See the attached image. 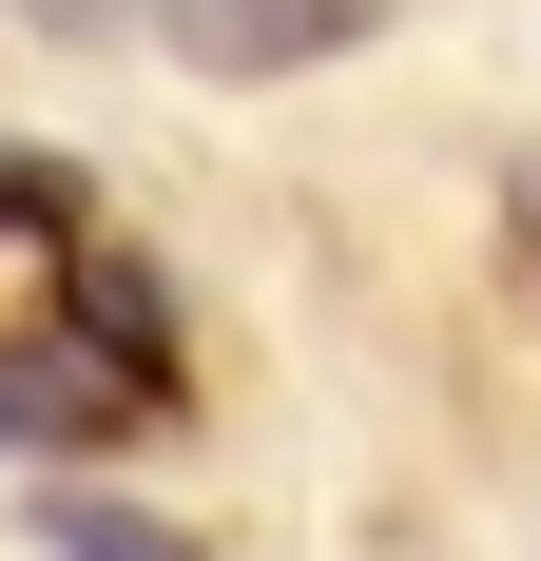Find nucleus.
Returning a JSON list of instances; mask_svg holds the SVG:
<instances>
[{
	"mask_svg": "<svg viewBox=\"0 0 541 561\" xmlns=\"http://www.w3.org/2000/svg\"><path fill=\"white\" fill-rule=\"evenodd\" d=\"M387 0H174V58L194 78H310V58H348Z\"/></svg>",
	"mask_w": 541,
	"mask_h": 561,
	"instance_id": "f257e3e1",
	"label": "nucleus"
},
{
	"mask_svg": "<svg viewBox=\"0 0 541 561\" xmlns=\"http://www.w3.org/2000/svg\"><path fill=\"white\" fill-rule=\"evenodd\" d=\"M39 542H58V561H214V542H174L156 504H116V484H58V504H39Z\"/></svg>",
	"mask_w": 541,
	"mask_h": 561,
	"instance_id": "f03ea898",
	"label": "nucleus"
},
{
	"mask_svg": "<svg viewBox=\"0 0 541 561\" xmlns=\"http://www.w3.org/2000/svg\"><path fill=\"white\" fill-rule=\"evenodd\" d=\"M20 20H39V39H78V58H97V39H174V0H20Z\"/></svg>",
	"mask_w": 541,
	"mask_h": 561,
	"instance_id": "7ed1b4c3",
	"label": "nucleus"
},
{
	"mask_svg": "<svg viewBox=\"0 0 541 561\" xmlns=\"http://www.w3.org/2000/svg\"><path fill=\"white\" fill-rule=\"evenodd\" d=\"M503 232H522V252H541V156H522V174H503Z\"/></svg>",
	"mask_w": 541,
	"mask_h": 561,
	"instance_id": "20e7f679",
	"label": "nucleus"
}]
</instances>
